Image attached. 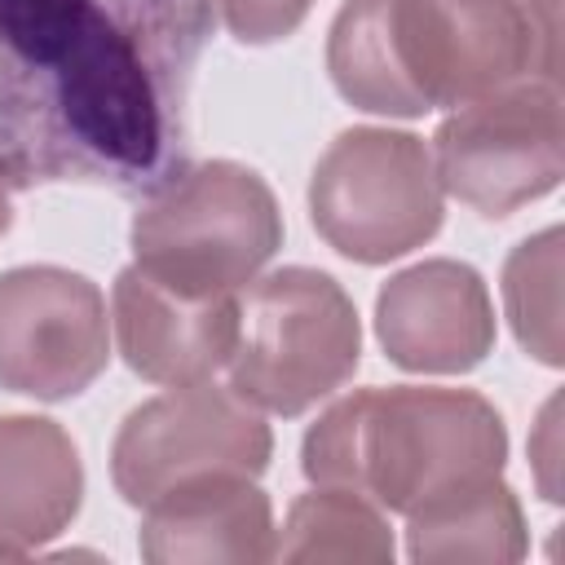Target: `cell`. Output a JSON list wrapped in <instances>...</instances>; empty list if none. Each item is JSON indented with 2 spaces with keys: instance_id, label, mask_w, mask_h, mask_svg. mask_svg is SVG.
Returning a JSON list of instances; mask_svg holds the SVG:
<instances>
[{
  "instance_id": "1",
  "label": "cell",
  "mask_w": 565,
  "mask_h": 565,
  "mask_svg": "<svg viewBox=\"0 0 565 565\" xmlns=\"http://www.w3.org/2000/svg\"><path fill=\"white\" fill-rule=\"evenodd\" d=\"M212 0H0V177L141 199L185 168Z\"/></svg>"
},
{
  "instance_id": "2",
  "label": "cell",
  "mask_w": 565,
  "mask_h": 565,
  "mask_svg": "<svg viewBox=\"0 0 565 565\" xmlns=\"http://www.w3.org/2000/svg\"><path fill=\"white\" fill-rule=\"evenodd\" d=\"M327 71L344 102L397 119L556 79V0H344Z\"/></svg>"
},
{
  "instance_id": "3",
  "label": "cell",
  "mask_w": 565,
  "mask_h": 565,
  "mask_svg": "<svg viewBox=\"0 0 565 565\" xmlns=\"http://www.w3.org/2000/svg\"><path fill=\"white\" fill-rule=\"evenodd\" d=\"M503 459V415L472 388L433 384L358 388L327 406L300 446L313 486L353 490L402 516L499 477Z\"/></svg>"
},
{
  "instance_id": "4",
  "label": "cell",
  "mask_w": 565,
  "mask_h": 565,
  "mask_svg": "<svg viewBox=\"0 0 565 565\" xmlns=\"http://www.w3.org/2000/svg\"><path fill=\"white\" fill-rule=\"evenodd\" d=\"M282 247V212L265 177L234 159L185 163L141 194L132 265L181 296H234Z\"/></svg>"
},
{
  "instance_id": "5",
  "label": "cell",
  "mask_w": 565,
  "mask_h": 565,
  "mask_svg": "<svg viewBox=\"0 0 565 565\" xmlns=\"http://www.w3.org/2000/svg\"><path fill=\"white\" fill-rule=\"evenodd\" d=\"M362 362V322L349 291L309 265H282L252 278L238 300V340L230 388L265 415H305L353 380Z\"/></svg>"
},
{
  "instance_id": "6",
  "label": "cell",
  "mask_w": 565,
  "mask_h": 565,
  "mask_svg": "<svg viewBox=\"0 0 565 565\" xmlns=\"http://www.w3.org/2000/svg\"><path fill=\"white\" fill-rule=\"evenodd\" d=\"M313 230L358 265L424 247L446 216L433 150L397 128H344L309 177Z\"/></svg>"
},
{
  "instance_id": "7",
  "label": "cell",
  "mask_w": 565,
  "mask_h": 565,
  "mask_svg": "<svg viewBox=\"0 0 565 565\" xmlns=\"http://www.w3.org/2000/svg\"><path fill=\"white\" fill-rule=\"evenodd\" d=\"M433 168L446 194L481 216H512L565 177V124L556 79L525 75L481 93L441 119Z\"/></svg>"
},
{
  "instance_id": "8",
  "label": "cell",
  "mask_w": 565,
  "mask_h": 565,
  "mask_svg": "<svg viewBox=\"0 0 565 565\" xmlns=\"http://www.w3.org/2000/svg\"><path fill=\"white\" fill-rule=\"evenodd\" d=\"M269 450L274 437L260 411L234 388L199 380L128 411L110 446V481L124 503L146 508L159 494L216 472L260 477Z\"/></svg>"
},
{
  "instance_id": "9",
  "label": "cell",
  "mask_w": 565,
  "mask_h": 565,
  "mask_svg": "<svg viewBox=\"0 0 565 565\" xmlns=\"http://www.w3.org/2000/svg\"><path fill=\"white\" fill-rule=\"evenodd\" d=\"M110 358L106 296L62 265H18L0 274V388L66 402L84 393Z\"/></svg>"
},
{
  "instance_id": "10",
  "label": "cell",
  "mask_w": 565,
  "mask_h": 565,
  "mask_svg": "<svg viewBox=\"0 0 565 565\" xmlns=\"http://www.w3.org/2000/svg\"><path fill=\"white\" fill-rule=\"evenodd\" d=\"M375 335L393 366L419 375H463L494 349V305L486 278L450 256L393 274L375 296Z\"/></svg>"
},
{
  "instance_id": "11",
  "label": "cell",
  "mask_w": 565,
  "mask_h": 565,
  "mask_svg": "<svg viewBox=\"0 0 565 565\" xmlns=\"http://www.w3.org/2000/svg\"><path fill=\"white\" fill-rule=\"evenodd\" d=\"M110 327L119 358L150 384L212 380L238 340V296H181L128 265L110 287Z\"/></svg>"
},
{
  "instance_id": "12",
  "label": "cell",
  "mask_w": 565,
  "mask_h": 565,
  "mask_svg": "<svg viewBox=\"0 0 565 565\" xmlns=\"http://www.w3.org/2000/svg\"><path fill=\"white\" fill-rule=\"evenodd\" d=\"M141 556L154 565L181 561H269L274 556V512L256 477L216 472L185 481L141 516Z\"/></svg>"
},
{
  "instance_id": "13",
  "label": "cell",
  "mask_w": 565,
  "mask_h": 565,
  "mask_svg": "<svg viewBox=\"0 0 565 565\" xmlns=\"http://www.w3.org/2000/svg\"><path fill=\"white\" fill-rule=\"evenodd\" d=\"M84 499L71 433L44 415H0V556H26L62 534Z\"/></svg>"
},
{
  "instance_id": "14",
  "label": "cell",
  "mask_w": 565,
  "mask_h": 565,
  "mask_svg": "<svg viewBox=\"0 0 565 565\" xmlns=\"http://www.w3.org/2000/svg\"><path fill=\"white\" fill-rule=\"evenodd\" d=\"M411 561H521L525 516L499 477L450 490L415 512H406Z\"/></svg>"
},
{
  "instance_id": "15",
  "label": "cell",
  "mask_w": 565,
  "mask_h": 565,
  "mask_svg": "<svg viewBox=\"0 0 565 565\" xmlns=\"http://www.w3.org/2000/svg\"><path fill=\"white\" fill-rule=\"evenodd\" d=\"M278 561H393V530L380 508L340 486H313L287 508L282 539H274Z\"/></svg>"
},
{
  "instance_id": "16",
  "label": "cell",
  "mask_w": 565,
  "mask_h": 565,
  "mask_svg": "<svg viewBox=\"0 0 565 565\" xmlns=\"http://www.w3.org/2000/svg\"><path fill=\"white\" fill-rule=\"evenodd\" d=\"M503 309L516 344L534 362L561 366V225L512 247L503 265Z\"/></svg>"
},
{
  "instance_id": "17",
  "label": "cell",
  "mask_w": 565,
  "mask_h": 565,
  "mask_svg": "<svg viewBox=\"0 0 565 565\" xmlns=\"http://www.w3.org/2000/svg\"><path fill=\"white\" fill-rule=\"evenodd\" d=\"M212 9L238 44H274L309 18L313 0H212Z\"/></svg>"
},
{
  "instance_id": "18",
  "label": "cell",
  "mask_w": 565,
  "mask_h": 565,
  "mask_svg": "<svg viewBox=\"0 0 565 565\" xmlns=\"http://www.w3.org/2000/svg\"><path fill=\"white\" fill-rule=\"evenodd\" d=\"M534 450V463H539V490L547 503H561V486H556V397L543 406V419H539V437L530 441Z\"/></svg>"
},
{
  "instance_id": "19",
  "label": "cell",
  "mask_w": 565,
  "mask_h": 565,
  "mask_svg": "<svg viewBox=\"0 0 565 565\" xmlns=\"http://www.w3.org/2000/svg\"><path fill=\"white\" fill-rule=\"evenodd\" d=\"M9 190H13V185L0 177V234L13 225V199H9Z\"/></svg>"
}]
</instances>
